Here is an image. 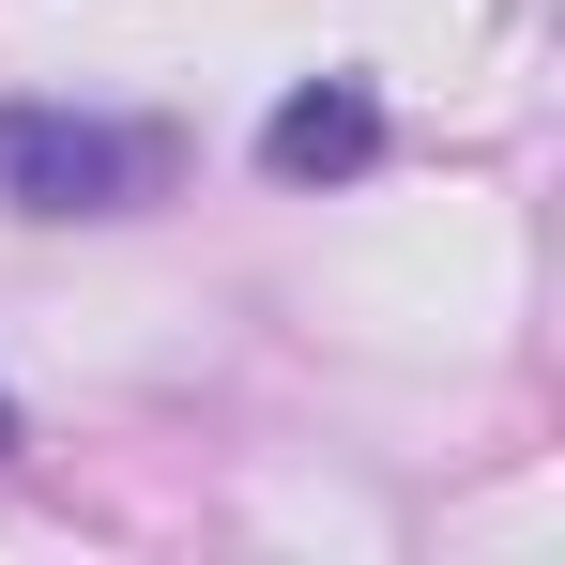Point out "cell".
Returning a JSON list of instances; mask_svg holds the SVG:
<instances>
[{"label":"cell","mask_w":565,"mask_h":565,"mask_svg":"<svg viewBox=\"0 0 565 565\" xmlns=\"http://www.w3.org/2000/svg\"><path fill=\"white\" fill-rule=\"evenodd\" d=\"M153 184H169V138H153V122L0 107V214H138Z\"/></svg>","instance_id":"obj_1"},{"label":"cell","mask_w":565,"mask_h":565,"mask_svg":"<svg viewBox=\"0 0 565 565\" xmlns=\"http://www.w3.org/2000/svg\"><path fill=\"white\" fill-rule=\"evenodd\" d=\"M260 169H276V184H367V169H382V93H367V77H306V93H276Z\"/></svg>","instance_id":"obj_2"},{"label":"cell","mask_w":565,"mask_h":565,"mask_svg":"<svg viewBox=\"0 0 565 565\" xmlns=\"http://www.w3.org/2000/svg\"><path fill=\"white\" fill-rule=\"evenodd\" d=\"M0 459H15V397H0Z\"/></svg>","instance_id":"obj_3"}]
</instances>
